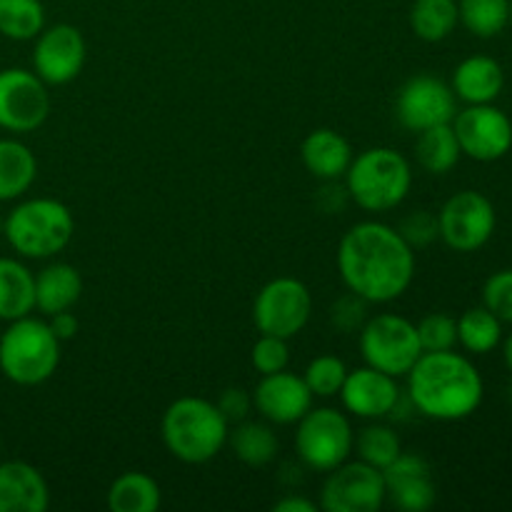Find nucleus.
I'll return each mask as SVG.
<instances>
[{
	"instance_id": "nucleus-1",
	"label": "nucleus",
	"mask_w": 512,
	"mask_h": 512,
	"mask_svg": "<svg viewBox=\"0 0 512 512\" xmlns=\"http://www.w3.org/2000/svg\"><path fill=\"white\" fill-rule=\"evenodd\" d=\"M338 270L345 288L375 305L393 303L415 278V250L398 228L365 220L343 235Z\"/></svg>"
},
{
	"instance_id": "nucleus-2",
	"label": "nucleus",
	"mask_w": 512,
	"mask_h": 512,
	"mask_svg": "<svg viewBox=\"0 0 512 512\" xmlns=\"http://www.w3.org/2000/svg\"><path fill=\"white\" fill-rule=\"evenodd\" d=\"M408 398L425 418L453 420L470 418L483 403V378L478 368L453 350L423 353L408 370Z\"/></svg>"
},
{
	"instance_id": "nucleus-3",
	"label": "nucleus",
	"mask_w": 512,
	"mask_h": 512,
	"mask_svg": "<svg viewBox=\"0 0 512 512\" xmlns=\"http://www.w3.org/2000/svg\"><path fill=\"white\" fill-rule=\"evenodd\" d=\"M160 433L165 448L175 460L185 465H203L225 448L230 423L215 403L185 395L168 405Z\"/></svg>"
},
{
	"instance_id": "nucleus-4",
	"label": "nucleus",
	"mask_w": 512,
	"mask_h": 512,
	"mask_svg": "<svg viewBox=\"0 0 512 512\" xmlns=\"http://www.w3.org/2000/svg\"><path fill=\"white\" fill-rule=\"evenodd\" d=\"M75 218L68 205L53 198H30L15 205L3 220L10 248L28 260H45L65 250L73 240Z\"/></svg>"
},
{
	"instance_id": "nucleus-5",
	"label": "nucleus",
	"mask_w": 512,
	"mask_h": 512,
	"mask_svg": "<svg viewBox=\"0 0 512 512\" xmlns=\"http://www.w3.org/2000/svg\"><path fill=\"white\" fill-rule=\"evenodd\" d=\"M413 188V168L408 158L393 148H370L353 155L345 173V193L368 213L393 210Z\"/></svg>"
},
{
	"instance_id": "nucleus-6",
	"label": "nucleus",
	"mask_w": 512,
	"mask_h": 512,
	"mask_svg": "<svg viewBox=\"0 0 512 512\" xmlns=\"http://www.w3.org/2000/svg\"><path fill=\"white\" fill-rule=\"evenodd\" d=\"M60 365V340L45 320L25 315L10 320L0 335V373L15 385L33 388L55 375Z\"/></svg>"
},
{
	"instance_id": "nucleus-7",
	"label": "nucleus",
	"mask_w": 512,
	"mask_h": 512,
	"mask_svg": "<svg viewBox=\"0 0 512 512\" xmlns=\"http://www.w3.org/2000/svg\"><path fill=\"white\" fill-rule=\"evenodd\" d=\"M355 445L348 415L335 408H310L298 420L295 453L315 473H330L350 458Z\"/></svg>"
},
{
	"instance_id": "nucleus-8",
	"label": "nucleus",
	"mask_w": 512,
	"mask_h": 512,
	"mask_svg": "<svg viewBox=\"0 0 512 512\" xmlns=\"http://www.w3.org/2000/svg\"><path fill=\"white\" fill-rule=\"evenodd\" d=\"M360 353L365 365L378 368L393 378H403L423 355L418 328L408 318L395 313H380L365 320L360 328Z\"/></svg>"
},
{
	"instance_id": "nucleus-9",
	"label": "nucleus",
	"mask_w": 512,
	"mask_h": 512,
	"mask_svg": "<svg viewBox=\"0 0 512 512\" xmlns=\"http://www.w3.org/2000/svg\"><path fill=\"white\" fill-rule=\"evenodd\" d=\"M313 295L308 285L295 278H275L260 288L253 303V323L263 335L295 338L308 325Z\"/></svg>"
},
{
	"instance_id": "nucleus-10",
	"label": "nucleus",
	"mask_w": 512,
	"mask_h": 512,
	"mask_svg": "<svg viewBox=\"0 0 512 512\" xmlns=\"http://www.w3.org/2000/svg\"><path fill=\"white\" fill-rule=\"evenodd\" d=\"M495 208L478 190H460L438 213V233L458 253H475L495 233Z\"/></svg>"
},
{
	"instance_id": "nucleus-11",
	"label": "nucleus",
	"mask_w": 512,
	"mask_h": 512,
	"mask_svg": "<svg viewBox=\"0 0 512 512\" xmlns=\"http://www.w3.org/2000/svg\"><path fill=\"white\" fill-rule=\"evenodd\" d=\"M385 505L383 470L345 460L333 468L320 490V508L325 512H375Z\"/></svg>"
},
{
	"instance_id": "nucleus-12",
	"label": "nucleus",
	"mask_w": 512,
	"mask_h": 512,
	"mask_svg": "<svg viewBox=\"0 0 512 512\" xmlns=\"http://www.w3.org/2000/svg\"><path fill=\"white\" fill-rule=\"evenodd\" d=\"M48 115V85L33 70H0V128L8 133H33L48 120Z\"/></svg>"
},
{
	"instance_id": "nucleus-13",
	"label": "nucleus",
	"mask_w": 512,
	"mask_h": 512,
	"mask_svg": "<svg viewBox=\"0 0 512 512\" xmlns=\"http://www.w3.org/2000/svg\"><path fill=\"white\" fill-rule=\"evenodd\" d=\"M458 98L453 88L435 75H413L403 83L395 98V118L410 133L453 123Z\"/></svg>"
},
{
	"instance_id": "nucleus-14",
	"label": "nucleus",
	"mask_w": 512,
	"mask_h": 512,
	"mask_svg": "<svg viewBox=\"0 0 512 512\" xmlns=\"http://www.w3.org/2000/svg\"><path fill=\"white\" fill-rule=\"evenodd\" d=\"M460 150L478 163H493L512 148V120L493 103L468 105L453 118Z\"/></svg>"
},
{
	"instance_id": "nucleus-15",
	"label": "nucleus",
	"mask_w": 512,
	"mask_h": 512,
	"mask_svg": "<svg viewBox=\"0 0 512 512\" xmlns=\"http://www.w3.org/2000/svg\"><path fill=\"white\" fill-rule=\"evenodd\" d=\"M85 38L75 25L55 23L35 38L33 73L45 85H68L85 65Z\"/></svg>"
},
{
	"instance_id": "nucleus-16",
	"label": "nucleus",
	"mask_w": 512,
	"mask_h": 512,
	"mask_svg": "<svg viewBox=\"0 0 512 512\" xmlns=\"http://www.w3.org/2000/svg\"><path fill=\"white\" fill-rule=\"evenodd\" d=\"M340 400H343V408L355 418H388L400 403L398 378L378 368H370V365L348 370V378H345L343 390H340Z\"/></svg>"
},
{
	"instance_id": "nucleus-17",
	"label": "nucleus",
	"mask_w": 512,
	"mask_h": 512,
	"mask_svg": "<svg viewBox=\"0 0 512 512\" xmlns=\"http://www.w3.org/2000/svg\"><path fill=\"white\" fill-rule=\"evenodd\" d=\"M313 398L315 395L300 375L280 370L260 378V383L255 385L253 405L268 423L295 425L313 408Z\"/></svg>"
},
{
	"instance_id": "nucleus-18",
	"label": "nucleus",
	"mask_w": 512,
	"mask_h": 512,
	"mask_svg": "<svg viewBox=\"0 0 512 512\" xmlns=\"http://www.w3.org/2000/svg\"><path fill=\"white\" fill-rule=\"evenodd\" d=\"M385 500L405 512H423L435 505V483L430 463L418 453H400L383 470Z\"/></svg>"
},
{
	"instance_id": "nucleus-19",
	"label": "nucleus",
	"mask_w": 512,
	"mask_h": 512,
	"mask_svg": "<svg viewBox=\"0 0 512 512\" xmlns=\"http://www.w3.org/2000/svg\"><path fill=\"white\" fill-rule=\"evenodd\" d=\"M50 488L43 473L23 460L0 463V512H45Z\"/></svg>"
},
{
	"instance_id": "nucleus-20",
	"label": "nucleus",
	"mask_w": 512,
	"mask_h": 512,
	"mask_svg": "<svg viewBox=\"0 0 512 512\" xmlns=\"http://www.w3.org/2000/svg\"><path fill=\"white\" fill-rule=\"evenodd\" d=\"M300 158L313 178L335 183L348 173L350 163H353V148L338 130L318 128L305 135L303 145H300Z\"/></svg>"
},
{
	"instance_id": "nucleus-21",
	"label": "nucleus",
	"mask_w": 512,
	"mask_h": 512,
	"mask_svg": "<svg viewBox=\"0 0 512 512\" xmlns=\"http://www.w3.org/2000/svg\"><path fill=\"white\" fill-rule=\"evenodd\" d=\"M503 85V65L498 60L488 58V55H473V58H465L455 68L450 88H453L455 98L463 100V103L485 105L493 103L503 93Z\"/></svg>"
},
{
	"instance_id": "nucleus-22",
	"label": "nucleus",
	"mask_w": 512,
	"mask_h": 512,
	"mask_svg": "<svg viewBox=\"0 0 512 512\" xmlns=\"http://www.w3.org/2000/svg\"><path fill=\"white\" fill-rule=\"evenodd\" d=\"M83 295V278L68 263L45 265L35 275V308L43 315H55L60 310H73Z\"/></svg>"
},
{
	"instance_id": "nucleus-23",
	"label": "nucleus",
	"mask_w": 512,
	"mask_h": 512,
	"mask_svg": "<svg viewBox=\"0 0 512 512\" xmlns=\"http://www.w3.org/2000/svg\"><path fill=\"white\" fill-rule=\"evenodd\" d=\"M38 160L33 150L15 138H0V203L23 198L35 183Z\"/></svg>"
},
{
	"instance_id": "nucleus-24",
	"label": "nucleus",
	"mask_w": 512,
	"mask_h": 512,
	"mask_svg": "<svg viewBox=\"0 0 512 512\" xmlns=\"http://www.w3.org/2000/svg\"><path fill=\"white\" fill-rule=\"evenodd\" d=\"M35 310V275L15 258H0V320L25 318Z\"/></svg>"
},
{
	"instance_id": "nucleus-25",
	"label": "nucleus",
	"mask_w": 512,
	"mask_h": 512,
	"mask_svg": "<svg viewBox=\"0 0 512 512\" xmlns=\"http://www.w3.org/2000/svg\"><path fill=\"white\" fill-rule=\"evenodd\" d=\"M160 503H163V493H160L158 480L138 470L118 475L105 495V505L110 512H155Z\"/></svg>"
},
{
	"instance_id": "nucleus-26",
	"label": "nucleus",
	"mask_w": 512,
	"mask_h": 512,
	"mask_svg": "<svg viewBox=\"0 0 512 512\" xmlns=\"http://www.w3.org/2000/svg\"><path fill=\"white\" fill-rule=\"evenodd\" d=\"M228 443L233 448L235 458L240 463L250 465V468H265L278 455V438H275V430L270 428L268 420L265 423L240 420L238 428L228 433Z\"/></svg>"
},
{
	"instance_id": "nucleus-27",
	"label": "nucleus",
	"mask_w": 512,
	"mask_h": 512,
	"mask_svg": "<svg viewBox=\"0 0 512 512\" xmlns=\"http://www.w3.org/2000/svg\"><path fill=\"white\" fill-rule=\"evenodd\" d=\"M460 155H463V150L455 138L453 123L420 130L418 140H415V158H418L420 168L433 175L450 173L458 165Z\"/></svg>"
},
{
	"instance_id": "nucleus-28",
	"label": "nucleus",
	"mask_w": 512,
	"mask_h": 512,
	"mask_svg": "<svg viewBox=\"0 0 512 512\" xmlns=\"http://www.w3.org/2000/svg\"><path fill=\"white\" fill-rule=\"evenodd\" d=\"M458 23V0H415L410 8V28L425 43L445 40Z\"/></svg>"
},
{
	"instance_id": "nucleus-29",
	"label": "nucleus",
	"mask_w": 512,
	"mask_h": 512,
	"mask_svg": "<svg viewBox=\"0 0 512 512\" xmlns=\"http://www.w3.org/2000/svg\"><path fill=\"white\" fill-rule=\"evenodd\" d=\"M503 340V323L488 308H470L458 318V343L468 353L485 355Z\"/></svg>"
},
{
	"instance_id": "nucleus-30",
	"label": "nucleus",
	"mask_w": 512,
	"mask_h": 512,
	"mask_svg": "<svg viewBox=\"0 0 512 512\" xmlns=\"http://www.w3.org/2000/svg\"><path fill=\"white\" fill-rule=\"evenodd\" d=\"M45 28V8L40 0H0V35L8 40L38 38Z\"/></svg>"
},
{
	"instance_id": "nucleus-31",
	"label": "nucleus",
	"mask_w": 512,
	"mask_h": 512,
	"mask_svg": "<svg viewBox=\"0 0 512 512\" xmlns=\"http://www.w3.org/2000/svg\"><path fill=\"white\" fill-rule=\"evenodd\" d=\"M460 23L478 38H495L510 23V0H458Z\"/></svg>"
},
{
	"instance_id": "nucleus-32",
	"label": "nucleus",
	"mask_w": 512,
	"mask_h": 512,
	"mask_svg": "<svg viewBox=\"0 0 512 512\" xmlns=\"http://www.w3.org/2000/svg\"><path fill=\"white\" fill-rule=\"evenodd\" d=\"M353 450L358 453V460H363V463L373 465L378 470H385L403 453V445H400L398 433L393 428L375 423L355 435Z\"/></svg>"
},
{
	"instance_id": "nucleus-33",
	"label": "nucleus",
	"mask_w": 512,
	"mask_h": 512,
	"mask_svg": "<svg viewBox=\"0 0 512 512\" xmlns=\"http://www.w3.org/2000/svg\"><path fill=\"white\" fill-rule=\"evenodd\" d=\"M345 378H348V368L335 355H318L305 368L303 380L310 388L315 398H335L343 390Z\"/></svg>"
},
{
	"instance_id": "nucleus-34",
	"label": "nucleus",
	"mask_w": 512,
	"mask_h": 512,
	"mask_svg": "<svg viewBox=\"0 0 512 512\" xmlns=\"http://www.w3.org/2000/svg\"><path fill=\"white\" fill-rule=\"evenodd\" d=\"M418 340L423 353H443L458 345V320L445 313H430L420 320Z\"/></svg>"
},
{
	"instance_id": "nucleus-35",
	"label": "nucleus",
	"mask_w": 512,
	"mask_h": 512,
	"mask_svg": "<svg viewBox=\"0 0 512 512\" xmlns=\"http://www.w3.org/2000/svg\"><path fill=\"white\" fill-rule=\"evenodd\" d=\"M250 360H253V368L258 370L260 375L288 370V363H290L288 340L260 333V338L255 340L253 350H250Z\"/></svg>"
},
{
	"instance_id": "nucleus-36",
	"label": "nucleus",
	"mask_w": 512,
	"mask_h": 512,
	"mask_svg": "<svg viewBox=\"0 0 512 512\" xmlns=\"http://www.w3.org/2000/svg\"><path fill=\"white\" fill-rule=\"evenodd\" d=\"M483 305L500 323L512 325V270H498L485 280Z\"/></svg>"
},
{
	"instance_id": "nucleus-37",
	"label": "nucleus",
	"mask_w": 512,
	"mask_h": 512,
	"mask_svg": "<svg viewBox=\"0 0 512 512\" xmlns=\"http://www.w3.org/2000/svg\"><path fill=\"white\" fill-rule=\"evenodd\" d=\"M398 233L408 240L410 248H425V245L433 243L435 238H440L438 233V215L428 213V210H418V213H410L408 218L400 223Z\"/></svg>"
},
{
	"instance_id": "nucleus-38",
	"label": "nucleus",
	"mask_w": 512,
	"mask_h": 512,
	"mask_svg": "<svg viewBox=\"0 0 512 512\" xmlns=\"http://www.w3.org/2000/svg\"><path fill=\"white\" fill-rule=\"evenodd\" d=\"M368 305V300H363L360 295L350 293L348 290V295H343V298L333 305L330 320H333L335 328L343 330V333H353V330L363 328L365 320H368V315H365Z\"/></svg>"
},
{
	"instance_id": "nucleus-39",
	"label": "nucleus",
	"mask_w": 512,
	"mask_h": 512,
	"mask_svg": "<svg viewBox=\"0 0 512 512\" xmlns=\"http://www.w3.org/2000/svg\"><path fill=\"white\" fill-rule=\"evenodd\" d=\"M218 410L225 415L228 423H240L250 415V408H253V395L243 388H228L223 390V395L218 398Z\"/></svg>"
},
{
	"instance_id": "nucleus-40",
	"label": "nucleus",
	"mask_w": 512,
	"mask_h": 512,
	"mask_svg": "<svg viewBox=\"0 0 512 512\" xmlns=\"http://www.w3.org/2000/svg\"><path fill=\"white\" fill-rule=\"evenodd\" d=\"M48 325H50V330H53L55 338H58L60 343H65V340H73L75 335H78V328H80L78 318H75L70 310H60V313L50 315Z\"/></svg>"
},
{
	"instance_id": "nucleus-41",
	"label": "nucleus",
	"mask_w": 512,
	"mask_h": 512,
	"mask_svg": "<svg viewBox=\"0 0 512 512\" xmlns=\"http://www.w3.org/2000/svg\"><path fill=\"white\" fill-rule=\"evenodd\" d=\"M275 512H315V503L300 495H285L283 500L273 505Z\"/></svg>"
},
{
	"instance_id": "nucleus-42",
	"label": "nucleus",
	"mask_w": 512,
	"mask_h": 512,
	"mask_svg": "<svg viewBox=\"0 0 512 512\" xmlns=\"http://www.w3.org/2000/svg\"><path fill=\"white\" fill-rule=\"evenodd\" d=\"M505 363H508V368L512 370V333L508 335V340H505Z\"/></svg>"
},
{
	"instance_id": "nucleus-43",
	"label": "nucleus",
	"mask_w": 512,
	"mask_h": 512,
	"mask_svg": "<svg viewBox=\"0 0 512 512\" xmlns=\"http://www.w3.org/2000/svg\"><path fill=\"white\" fill-rule=\"evenodd\" d=\"M0 235H3V218H0Z\"/></svg>"
},
{
	"instance_id": "nucleus-44",
	"label": "nucleus",
	"mask_w": 512,
	"mask_h": 512,
	"mask_svg": "<svg viewBox=\"0 0 512 512\" xmlns=\"http://www.w3.org/2000/svg\"><path fill=\"white\" fill-rule=\"evenodd\" d=\"M510 20H512V0H510Z\"/></svg>"
}]
</instances>
